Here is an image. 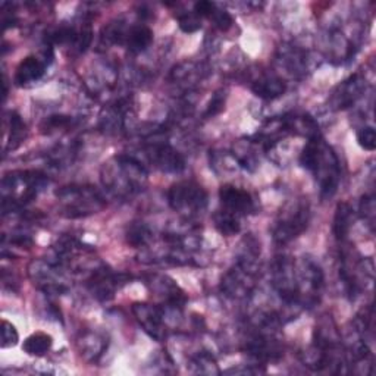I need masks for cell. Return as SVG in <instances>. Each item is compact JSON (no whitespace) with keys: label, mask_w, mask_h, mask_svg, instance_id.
Listing matches in <instances>:
<instances>
[{"label":"cell","mask_w":376,"mask_h":376,"mask_svg":"<svg viewBox=\"0 0 376 376\" xmlns=\"http://www.w3.org/2000/svg\"><path fill=\"white\" fill-rule=\"evenodd\" d=\"M300 163L319 178L322 198H329L337 193L340 181V166L336 153L320 139L313 137L303 149Z\"/></svg>","instance_id":"6da1fadb"},{"label":"cell","mask_w":376,"mask_h":376,"mask_svg":"<svg viewBox=\"0 0 376 376\" xmlns=\"http://www.w3.org/2000/svg\"><path fill=\"white\" fill-rule=\"evenodd\" d=\"M59 200L64 204V212L68 218H81L96 213L103 209L104 202L93 187H65L58 191Z\"/></svg>","instance_id":"7a4b0ae2"},{"label":"cell","mask_w":376,"mask_h":376,"mask_svg":"<svg viewBox=\"0 0 376 376\" xmlns=\"http://www.w3.org/2000/svg\"><path fill=\"white\" fill-rule=\"evenodd\" d=\"M168 202L175 212L196 215L206 209L207 193L202 185L191 181H184L169 188Z\"/></svg>","instance_id":"3957f363"},{"label":"cell","mask_w":376,"mask_h":376,"mask_svg":"<svg viewBox=\"0 0 376 376\" xmlns=\"http://www.w3.org/2000/svg\"><path fill=\"white\" fill-rule=\"evenodd\" d=\"M309 207L307 204H298L296 212H291L287 218H282L274 229V239L278 244H285L292 238L298 237L307 228Z\"/></svg>","instance_id":"277c9868"},{"label":"cell","mask_w":376,"mask_h":376,"mask_svg":"<svg viewBox=\"0 0 376 376\" xmlns=\"http://www.w3.org/2000/svg\"><path fill=\"white\" fill-rule=\"evenodd\" d=\"M132 312L140 325L156 341H163L166 338V327L163 322V313L158 306L145 305V303H135Z\"/></svg>","instance_id":"5b68a950"},{"label":"cell","mask_w":376,"mask_h":376,"mask_svg":"<svg viewBox=\"0 0 376 376\" xmlns=\"http://www.w3.org/2000/svg\"><path fill=\"white\" fill-rule=\"evenodd\" d=\"M255 285L253 272L250 269V262L239 260L235 269L229 270L222 279V291L231 297H244Z\"/></svg>","instance_id":"8992f818"},{"label":"cell","mask_w":376,"mask_h":376,"mask_svg":"<svg viewBox=\"0 0 376 376\" xmlns=\"http://www.w3.org/2000/svg\"><path fill=\"white\" fill-rule=\"evenodd\" d=\"M219 198L224 206V211L233 215H247L255 209V202L252 196L246 190L237 188L234 185H224L219 190Z\"/></svg>","instance_id":"52a82bcc"},{"label":"cell","mask_w":376,"mask_h":376,"mask_svg":"<svg viewBox=\"0 0 376 376\" xmlns=\"http://www.w3.org/2000/svg\"><path fill=\"white\" fill-rule=\"evenodd\" d=\"M148 154L156 168L163 172H181L185 168L183 156L168 144H153L148 149Z\"/></svg>","instance_id":"ba28073f"},{"label":"cell","mask_w":376,"mask_h":376,"mask_svg":"<svg viewBox=\"0 0 376 376\" xmlns=\"http://www.w3.org/2000/svg\"><path fill=\"white\" fill-rule=\"evenodd\" d=\"M89 287L99 300H110L113 298L115 291L118 288V277L110 274L106 269L96 270L89 281Z\"/></svg>","instance_id":"9c48e42d"},{"label":"cell","mask_w":376,"mask_h":376,"mask_svg":"<svg viewBox=\"0 0 376 376\" xmlns=\"http://www.w3.org/2000/svg\"><path fill=\"white\" fill-rule=\"evenodd\" d=\"M364 90V81L359 78V75H353L349 81H344L338 87V91L333 96V103L337 109L350 108L356 102Z\"/></svg>","instance_id":"30bf717a"},{"label":"cell","mask_w":376,"mask_h":376,"mask_svg":"<svg viewBox=\"0 0 376 376\" xmlns=\"http://www.w3.org/2000/svg\"><path fill=\"white\" fill-rule=\"evenodd\" d=\"M46 65L40 59L34 56L25 58L16 68L15 82L16 86H27L30 82H36L43 77Z\"/></svg>","instance_id":"8fae6325"},{"label":"cell","mask_w":376,"mask_h":376,"mask_svg":"<svg viewBox=\"0 0 376 376\" xmlns=\"http://www.w3.org/2000/svg\"><path fill=\"white\" fill-rule=\"evenodd\" d=\"M285 90H287L285 82L277 77L260 78L256 82H253L252 86V91L256 94V96L266 100H272L282 96V94L285 93Z\"/></svg>","instance_id":"7c38bea8"},{"label":"cell","mask_w":376,"mask_h":376,"mask_svg":"<svg viewBox=\"0 0 376 376\" xmlns=\"http://www.w3.org/2000/svg\"><path fill=\"white\" fill-rule=\"evenodd\" d=\"M153 41V31L145 25L132 27L125 36V43L132 54H141Z\"/></svg>","instance_id":"4fadbf2b"},{"label":"cell","mask_w":376,"mask_h":376,"mask_svg":"<svg viewBox=\"0 0 376 376\" xmlns=\"http://www.w3.org/2000/svg\"><path fill=\"white\" fill-rule=\"evenodd\" d=\"M353 224V209L349 203H340L337 206L336 216H333V235L342 242L350 233V228Z\"/></svg>","instance_id":"5bb4252c"},{"label":"cell","mask_w":376,"mask_h":376,"mask_svg":"<svg viewBox=\"0 0 376 376\" xmlns=\"http://www.w3.org/2000/svg\"><path fill=\"white\" fill-rule=\"evenodd\" d=\"M51 344H54V338L47 336V333L36 332L24 341L23 350L28 354V356L43 357L45 354L51 349Z\"/></svg>","instance_id":"9a60e30c"},{"label":"cell","mask_w":376,"mask_h":376,"mask_svg":"<svg viewBox=\"0 0 376 376\" xmlns=\"http://www.w3.org/2000/svg\"><path fill=\"white\" fill-rule=\"evenodd\" d=\"M215 226L219 233L225 237H233L239 233L242 229V225H239L238 216L229 213L226 211L224 212H218L215 215Z\"/></svg>","instance_id":"2e32d148"},{"label":"cell","mask_w":376,"mask_h":376,"mask_svg":"<svg viewBox=\"0 0 376 376\" xmlns=\"http://www.w3.org/2000/svg\"><path fill=\"white\" fill-rule=\"evenodd\" d=\"M193 366H197L196 373H219L218 364L207 353H200L193 359Z\"/></svg>","instance_id":"e0dca14e"},{"label":"cell","mask_w":376,"mask_h":376,"mask_svg":"<svg viewBox=\"0 0 376 376\" xmlns=\"http://www.w3.org/2000/svg\"><path fill=\"white\" fill-rule=\"evenodd\" d=\"M178 23L180 28L188 34L196 33V31L202 28V18L196 12H185L183 15H178Z\"/></svg>","instance_id":"ac0fdd59"},{"label":"cell","mask_w":376,"mask_h":376,"mask_svg":"<svg viewBox=\"0 0 376 376\" xmlns=\"http://www.w3.org/2000/svg\"><path fill=\"white\" fill-rule=\"evenodd\" d=\"M19 341L16 328L8 320H2V349L15 347Z\"/></svg>","instance_id":"d6986e66"},{"label":"cell","mask_w":376,"mask_h":376,"mask_svg":"<svg viewBox=\"0 0 376 376\" xmlns=\"http://www.w3.org/2000/svg\"><path fill=\"white\" fill-rule=\"evenodd\" d=\"M150 239V231L144 225L132 226L128 233V243L134 247L144 246Z\"/></svg>","instance_id":"ffe728a7"},{"label":"cell","mask_w":376,"mask_h":376,"mask_svg":"<svg viewBox=\"0 0 376 376\" xmlns=\"http://www.w3.org/2000/svg\"><path fill=\"white\" fill-rule=\"evenodd\" d=\"M357 143L362 149L373 152L376 149V132L372 127H364L357 132Z\"/></svg>","instance_id":"44dd1931"},{"label":"cell","mask_w":376,"mask_h":376,"mask_svg":"<svg viewBox=\"0 0 376 376\" xmlns=\"http://www.w3.org/2000/svg\"><path fill=\"white\" fill-rule=\"evenodd\" d=\"M211 21H213V24L222 31H226L233 27L234 21H233V16L229 15L226 10H221V9H216L213 15L209 18Z\"/></svg>","instance_id":"7402d4cb"},{"label":"cell","mask_w":376,"mask_h":376,"mask_svg":"<svg viewBox=\"0 0 376 376\" xmlns=\"http://www.w3.org/2000/svg\"><path fill=\"white\" fill-rule=\"evenodd\" d=\"M224 108H225V97L222 96L221 93H216L215 96L212 97L211 103H209V108L206 110L204 117H207V118L215 117V115L221 113L224 110Z\"/></svg>","instance_id":"603a6c76"},{"label":"cell","mask_w":376,"mask_h":376,"mask_svg":"<svg viewBox=\"0 0 376 376\" xmlns=\"http://www.w3.org/2000/svg\"><path fill=\"white\" fill-rule=\"evenodd\" d=\"M216 5L213 2H207V0H202L194 5V12L200 18H211L216 10Z\"/></svg>","instance_id":"cb8c5ba5"},{"label":"cell","mask_w":376,"mask_h":376,"mask_svg":"<svg viewBox=\"0 0 376 376\" xmlns=\"http://www.w3.org/2000/svg\"><path fill=\"white\" fill-rule=\"evenodd\" d=\"M69 124H71V118H68V117H50L45 122L46 127H41V128L43 130L47 128L49 131H54L58 128H65Z\"/></svg>","instance_id":"d4e9b609"},{"label":"cell","mask_w":376,"mask_h":376,"mask_svg":"<svg viewBox=\"0 0 376 376\" xmlns=\"http://www.w3.org/2000/svg\"><path fill=\"white\" fill-rule=\"evenodd\" d=\"M360 211L363 213V218H366L368 221L373 222V216H375V200L372 197H363L362 204H360Z\"/></svg>","instance_id":"484cf974"}]
</instances>
